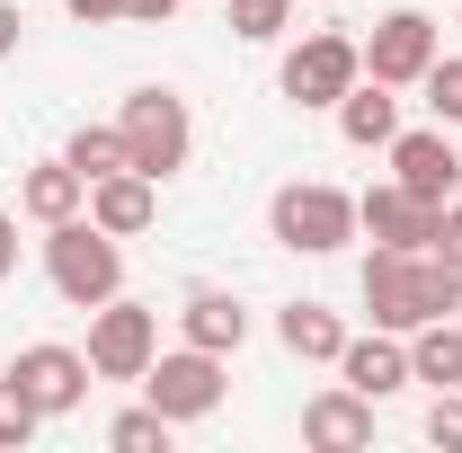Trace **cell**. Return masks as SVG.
I'll return each instance as SVG.
<instances>
[{"label":"cell","mask_w":462,"mask_h":453,"mask_svg":"<svg viewBox=\"0 0 462 453\" xmlns=\"http://www.w3.org/2000/svg\"><path fill=\"white\" fill-rule=\"evenodd\" d=\"M365 311H374V329H427V320H454L462 311V267L454 258H436V249H374L365 258Z\"/></svg>","instance_id":"6da1fadb"},{"label":"cell","mask_w":462,"mask_h":453,"mask_svg":"<svg viewBox=\"0 0 462 453\" xmlns=\"http://www.w3.org/2000/svg\"><path fill=\"white\" fill-rule=\"evenodd\" d=\"M45 276L71 311H98L125 293V240L98 231L89 214H71V223H45Z\"/></svg>","instance_id":"7a4b0ae2"},{"label":"cell","mask_w":462,"mask_h":453,"mask_svg":"<svg viewBox=\"0 0 462 453\" xmlns=\"http://www.w3.org/2000/svg\"><path fill=\"white\" fill-rule=\"evenodd\" d=\"M116 134H125V161L143 178H178L196 161V116H187V98H178L170 80H143V89L116 107Z\"/></svg>","instance_id":"3957f363"},{"label":"cell","mask_w":462,"mask_h":453,"mask_svg":"<svg viewBox=\"0 0 462 453\" xmlns=\"http://www.w3.org/2000/svg\"><path fill=\"white\" fill-rule=\"evenodd\" d=\"M267 231H276V249H293V258H329V249L356 240V196L329 187V178H285L267 196Z\"/></svg>","instance_id":"277c9868"},{"label":"cell","mask_w":462,"mask_h":453,"mask_svg":"<svg viewBox=\"0 0 462 453\" xmlns=\"http://www.w3.org/2000/svg\"><path fill=\"white\" fill-rule=\"evenodd\" d=\"M89 374L98 383H143V365L161 356V311L152 302H134V293H116V302H98L89 311Z\"/></svg>","instance_id":"5b68a950"},{"label":"cell","mask_w":462,"mask_h":453,"mask_svg":"<svg viewBox=\"0 0 462 453\" xmlns=\"http://www.w3.org/2000/svg\"><path fill=\"white\" fill-rule=\"evenodd\" d=\"M143 400H152L170 427L214 418V409H223V356H205V347H170V356H152V365H143Z\"/></svg>","instance_id":"8992f818"},{"label":"cell","mask_w":462,"mask_h":453,"mask_svg":"<svg viewBox=\"0 0 462 453\" xmlns=\"http://www.w3.org/2000/svg\"><path fill=\"white\" fill-rule=\"evenodd\" d=\"M436 54H445V27H436L427 9H383L374 36H365V80H383V89H418Z\"/></svg>","instance_id":"52a82bcc"},{"label":"cell","mask_w":462,"mask_h":453,"mask_svg":"<svg viewBox=\"0 0 462 453\" xmlns=\"http://www.w3.org/2000/svg\"><path fill=\"white\" fill-rule=\"evenodd\" d=\"M356 80H365V45L338 36V27L302 36V45L285 54V98H293V107H338Z\"/></svg>","instance_id":"ba28073f"},{"label":"cell","mask_w":462,"mask_h":453,"mask_svg":"<svg viewBox=\"0 0 462 453\" xmlns=\"http://www.w3.org/2000/svg\"><path fill=\"white\" fill-rule=\"evenodd\" d=\"M9 374H18V392L36 400L45 418H71V409L89 400V356H80V347L36 338V347H18V356H9Z\"/></svg>","instance_id":"9c48e42d"},{"label":"cell","mask_w":462,"mask_h":453,"mask_svg":"<svg viewBox=\"0 0 462 453\" xmlns=\"http://www.w3.org/2000/svg\"><path fill=\"white\" fill-rule=\"evenodd\" d=\"M392 178L427 205H454L462 196V143H445V125H418V134H392Z\"/></svg>","instance_id":"30bf717a"},{"label":"cell","mask_w":462,"mask_h":453,"mask_svg":"<svg viewBox=\"0 0 462 453\" xmlns=\"http://www.w3.org/2000/svg\"><path fill=\"white\" fill-rule=\"evenodd\" d=\"M436 214H445V205L409 196L401 178H392V187H365V196H356V231H365L374 249H436Z\"/></svg>","instance_id":"8fae6325"},{"label":"cell","mask_w":462,"mask_h":453,"mask_svg":"<svg viewBox=\"0 0 462 453\" xmlns=\"http://www.w3.org/2000/svg\"><path fill=\"white\" fill-rule=\"evenodd\" d=\"M338 383H346V392H365V400H392V392H409V383H418V374H409V338H401V329L346 338V347H338Z\"/></svg>","instance_id":"7c38bea8"},{"label":"cell","mask_w":462,"mask_h":453,"mask_svg":"<svg viewBox=\"0 0 462 453\" xmlns=\"http://www.w3.org/2000/svg\"><path fill=\"white\" fill-rule=\"evenodd\" d=\"M302 445L311 453H365L374 445V400L365 392H320V400H302Z\"/></svg>","instance_id":"4fadbf2b"},{"label":"cell","mask_w":462,"mask_h":453,"mask_svg":"<svg viewBox=\"0 0 462 453\" xmlns=\"http://www.w3.org/2000/svg\"><path fill=\"white\" fill-rule=\"evenodd\" d=\"M89 223H98V231H116V240L152 231V223H161V178H143V170L89 178Z\"/></svg>","instance_id":"5bb4252c"},{"label":"cell","mask_w":462,"mask_h":453,"mask_svg":"<svg viewBox=\"0 0 462 453\" xmlns=\"http://www.w3.org/2000/svg\"><path fill=\"white\" fill-rule=\"evenodd\" d=\"M178 338L205 347V356H240V338H249V311H240V293H223V284H196V293L178 302Z\"/></svg>","instance_id":"9a60e30c"},{"label":"cell","mask_w":462,"mask_h":453,"mask_svg":"<svg viewBox=\"0 0 462 453\" xmlns=\"http://www.w3.org/2000/svg\"><path fill=\"white\" fill-rule=\"evenodd\" d=\"M18 214H27V223H71V214H89V178L71 170V161H36V170L18 178Z\"/></svg>","instance_id":"2e32d148"},{"label":"cell","mask_w":462,"mask_h":453,"mask_svg":"<svg viewBox=\"0 0 462 453\" xmlns=\"http://www.w3.org/2000/svg\"><path fill=\"white\" fill-rule=\"evenodd\" d=\"M329 116H338V134L356 143V152H383V143L401 134V98H392L383 80H356V89H346Z\"/></svg>","instance_id":"e0dca14e"},{"label":"cell","mask_w":462,"mask_h":453,"mask_svg":"<svg viewBox=\"0 0 462 453\" xmlns=\"http://www.w3.org/2000/svg\"><path fill=\"white\" fill-rule=\"evenodd\" d=\"M276 338H285V356H302V365H338L346 320L329 302H285V311H276Z\"/></svg>","instance_id":"ac0fdd59"},{"label":"cell","mask_w":462,"mask_h":453,"mask_svg":"<svg viewBox=\"0 0 462 453\" xmlns=\"http://www.w3.org/2000/svg\"><path fill=\"white\" fill-rule=\"evenodd\" d=\"M409 374H418L427 392H454V383H462V320H427V329H409Z\"/></svg>","instance_id":"d6986e66"},{"label":"cell","mask_w":462,"mask_h":453,"mask_svg":"<svg viewBox=\"0 0 462 453\" xmlns=\"http://www.w3.org/2000/svg\"><path fill=\"white\" fill-rule=\"evenodd\" d=\"M62 161H71L80 178H116V170H134V161H125V134H116V125H80V134L62 143Z\"/></svg>","instance_id":"ffe728a7"},{"label":"cell","mask_w":462,"mask_h":453,"mask_svg":"<svg viewBox=\"0 0 462 453\" xmlns=\"http://www.w3.org/2000/svg\"><path fill=\"white\" fill-rule=\"evenodd\" d=\"M223 27L240 36V45H276L293 27V0H223Z\"/></svg>","instance_id":"44dd1931"},{"label":"cell","mask_w":462,"mask_h":453,"mask_svg":"<svg viewBox=\"0 0 462 453\" xmlns=\"http://www.w3.org/2000/svg\"><path fill=\"white\" fill-rule=\"evenodd\" d=\"M170 418H161V409H152V400H143V409H125V418H107V445L116 453H170Z\"/></svg>","instance_id":"7402d4cb"},{"label":"cell","mask_w":462,"mask_h":453,"mask_svg":"<svg viewBox=\"0 0 462 453\" xmlns=\"http://www.w3.org/2000/svg\"><path fill=\"white\" fill-rule=\"evenodd\" d=\"M36 427H45V409L18 392V374H0V453H18V445H36Z\"/></svg>","instance_id":"603a6c76"},{"label":"cell","mask_w":462,"mask_h":453,"mask_svg":"<svg viewBox=\"0 0 462 453\" xmlns=\"http://www.w3.org/2000/svg\"><path fill=\"white\" fill-rule=\"evenodd\" d=\"M418 89H427V116H436V125H462V54H436Z\"/></svg>","instance_id":"cb8c5ba5"},{"label":"cell","mask_w":462,"mask_h":453,"mask_svg":"<svg viewBox=\"0 0 462 453\" xmlns=\"http://www.w3.org/2000/svg\"><path fill=\"white\" fill-rule=\"evenodd\" d=\"M427 445L462 453V383H454V392H436V400H427Z\"/></svg>","instance_id":"d4e9b609"},{"label":"cell","mask_w":462,"mask_h":453,"mask_svg":"<svg viewBox=\"0 0 462 453\" xmlns=\"http://www.w3.org/2000/svg\"><path fill=\"white\" fill-rule=\"evenodd\" d=\"M436 258H454V267H462V196L436 214Z\"/></svg>","instance_id":"484cf974"},{"label":"cell","mask_w":462,"mask_h":453,"mask_svg":"<svg viewBox=\"0 0 462 453\" xmlns=\"http://www.w3.org/2000/svg\"><path fill=\"white\" fill-rule=\"evenodd\" d=\"M62 9H71L80 27H116V18H125V0H62Z\"/></svg>","instance_id":"4316f807"},{"label":"cell","mask_w":462,"mask_h":453,"mask_svg":"<svg viewBox=\"0 0 462 453\" xmlns=\"http://www.w3.org/2000/svg\"><path fill=\"white\" fill-rule=\"evenodd\" d=\"M125 18H134V27H170L178 0H125Z\"/></svg>","instance_id":"83f0119b"},{"label":"cell","mask_w":462,"mask_h":453,"mask_svg":"<svg viewBox=\"0 0 462 453\" xmlns=\"http://www.w3.org/2000/svg\"><path fill=\"white\" fill-rule=\"evenodd\" d=\"M18 36H27V18H18V0H0V62L18 54Z\"/></svg>","instance_id":"f1b7e54d"},{"label":"cell","mask_w":462,"mask_h":453,"mask_svg":"<svg viewBox=\"0 0 462 453\" xmlns=\"http://www.w3.org/2000/svg\"><path fill=\"white\" fill-rule=\"evenodd\" d=\"M9 267H18V223L0 214V276H9Z\"/></svg>","instance_id":"f546056e"},{"label":"cell","mask_w":462,"mask_h":453,"mask_svg":"<svg viewBox=\"0 0 462 453\" xmlns=\"http://www.w3.org/2000/svg\"><path fill=\"white\" fill-rule=\"evenodd\" d=\"M454 320H462V311H454Z\"/></svg>","instance_id":"4dcf8cb0"},{"label":"cell","mask_w":462,"mask_h":453,"mask_svg":"<svg viewBox=\"0 0 462 453\" xmlns=\"http://www.w3.org/2000/svg\"><path fill=\"white\" fill-rule=\"evenodd\" d=\"M454 27H462V18H454Z\"/></svg>","instance_id":"1f68e13d"}]
</instances>
